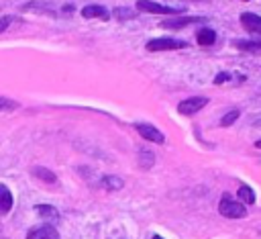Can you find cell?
Wrapping results in <instances>:
<instances>
[{
	"instance_id": "obj_8",
	"label": "cell",
	"mask_w": 261,
	"mask_h": 239,
	"mask_svg": "<svg viewBox=\"0 0 261 239\" xmlns=\"http://www.w3.org/2000/svg\"><path fill=\"white\" fill-rule=\"evenodd\" d=\"M241 25L247 33L251 35H261V16L255 12H243L241 14Z\"/></svg>"
},
{
	"instance_id": "obj_7",
	"label": "cell",
	"mask_w": 261,
	"mask_h": 239,
	"mask_svg": "<svg viewBox=\"0 0 261 239\" xmlns=\"http://www.w3.org/2000/svg\"><path fill=\"white\" fill-rule=\"evenodd\" d=\"M27 239H59V233L53 225H39L27 233Z\"/></svg>"
},
{
	"instance_id": "obj_24",
	"label": "cell",
	"mask_w": 261,
	"mask_h": 239,
	"mask_svg": "<svg viewBox=\"0 0 261 239\" xmlns=\"http://www.w3.org/2000/svg\"><path fill=\"white\" fill-rule=\"evenodd\" d=\"M151 239H163V237H161V235H153Z\"/></svg>"
},
{
	"instance_id": "obj_14",
	"label": "cell",
	"mask_w": 261,
	"mask_h": 239,
	"mask_svg": "<svg viewBox=\"0 0 261 239\" xmlns=\"http://www.w3.org/2000/svg\"><path fill=\"white\" fill-rule=\"evenodd\" d=\"M232 43H234V47L241 49V51H251V53L261 51V41H245V39H237V41H232Z\"/></svg>"
},
{
	"instance_id": "obj_16",
	"label": "cell",
	"mask_w": 261,
	"mask_h": 239,
	"mask_svg": "<svg viewBox=\"0 0 261 239\" xmlns=\"http://www.w3.org/2000/svg\"><path fill=\"white\" fill-rule=\"evenodd\" d=\"M33 176L39 178V180H43V182H51V184L57 182L55 174H53L51 170H47V168H33Z\"/></svg>"
},
{
	"instance_id": "obj_23",
	"label": "cell",
	"mask_w": 261,
	"mask_h": 239,
	"mask_svg": "<svg viewBox=\"0 0 261 239\" xmlns=\"http://www.w3.org/2000/svg\"><path fill=\"white\" fill-rule=\"evenodd\" d=\"M255 147H257V149H261V139H259V141L255 143Z\"/></svg>"
},
{
	"instance_id": "obj_20",
	"label": "cell",
	"mask_w": 261,
	"mask_h": 239,
	"mask_svg": "<svg viewBox=\"0 0 261 239\" xmlns=\"http://www.w3.org/2000/svg\"><path fill=\"white\" fill-rule=\"evenodd\" d=\"M114 14H116V16H120V18H133V16H135V14H133V12H128L126 8H116V10H114Z\"/></svg>"
},
{
	"instance_id": "obj_11",
	"label": "cell",
	"mask_w": 261,
	"mask_h": 239,
	"mask_svg": "<svg viewBox=\"0 0 261 239\" xmlns=\"http://www.w3.org/2000/svg\"><path fill=\"white\" fill-rule=\"evenodd\" d=\"M10 208H12V194L4 184H0V214H6Z\"/></svg>"
},
{
	"instance_id": "obj_1",
	"label": "cell",
	"mask_w": 261,
	"mask_h": 239,
	"mask_svg": "<svg viewBox=\"0 0 261 239\" xmlns=\"http://www.w3.org/2000/svg\"><path fill=\"white\" fill-rule=\"evenodd\" d=\"M218 212H220L222 217H226V219H243V217H247L245 204H243L241 200L230 198L228 194H224V196L220 198V202H218Z\"/></svg>"
},
{
	"instance_id": "obj_9",
	"label": "cell",
	"mask_w": 261,
	"mask_h": 239,
	"mask_svg": "<svg viewBox=\"0 0 261 239\" xmlns=\"http://www.w3.org/2000/svg\"><path fill=\"white\" fill-rule=\"evenodd\" d=\"M82 16L84 18H100V20H108L110 18V12L100 6V4H88L82 8Z\"/></svg>"
},
{
	"instance_id": "obj_4",
	"label": "cell",
	"mask_w": 261,
	"mask_h": 239,
	"mask_svg": "<svg viewBox=\"0 0 261 239\" xmlns=\"http://www.w3.org/2000/svg\"><path fill=\"white\" fill-rule=\"evenodd\" d=\"M200 22H206V18L204 16H184V14H179V16H169V18L161 20L159 27H163V29H184L188 25H200Z\"/></svg>"
},
{
	"instance_id": "obj_6",
	"label": "cell",
	"mask_w": 261,
	"mask_h": 239,
	"mask_svg": "<svg viewBox=\"0 0 261 239\" xmlns=\"http://www.w3.org/2000/svg\"><path fill=\"white\" fill-rule=\"evenodd\" d=\"M135 129H137V133H139L145 141H151V143H163V141H165V135H163L157 127H153V125L139 123V125H135Z\"/></svg>"
},
{
	"instance_id": "obj_2",
	"label": "cell",
	"mask_w": 261,
	"mask_h": 239,
	"mask_svg": "<svg viewBox=\"0 0 261 239\" xmlns=\"http://www.w3.org/2000/svg\"><path fill=\"white\" fill-rule=\"evenodd\" d=\"M137 8L151 12V14H167V16H179L181 8H173V6H165V4H157L153 0H137Z\"/></svg>"
},
{
	"instance_id": "obj_19",
	"label": "cell",
	"mask_w": 261,
	"mask_h": 239,
	"mask_svg": "<svg viewBox=\"0 0 261 239\" xmlns=\"http://www.w3.org/2000/svg\"><path fill=\"white\" fill-rule=\"evenodd\" d=\"M16 108V102L14 100H8V98H2L0 96V110H14Z\"/></svg>"
},
{
	"instance_id": "obj_25",
	"label": "cell",
	"mask_w": 261,
	"mask_h": 239,
	"mask_svg": "<svg viewBox=\"0 0 261 239\" xmlns=\"http://www.w3.org/2000/svg\"><path fill=\"white\" fill-rule=\"evenodd\" d=\"M243 2H249V0H243Z\"/></svg>"
},
{
	"instance_id": "obj_17",
	"label": "cell",
	"mask_w": 261,
	"mask_h": 239,
	"mask_svg": "<svg viewBox=\"0 0 261 239\" xmlns=\"http://www.w3.org/2000/svg\"><path fill=\"white\" fill-rule=\"evenodd\" d=\"M239 116H241V110H239V108L228 110V112H226V114L220 118V127H230V125H232V123H234Z\"/></svg>"
},
{
	"instance_id": "obj_12",
	"label": "cell",
	"mask_w": 261,
	"mask_h": 239,
	"mask_svg": "<svg viewBox=\"0 0 261 239\" xmlns=\"http://www.w3.org/2000/svg\"><path fill=\"white\" fill-rule=\"evenodd\" d=\"M35 212H37L39 217H43V219H51V221H57V219H59L57 208L51 206V204H37V206H35Z\"/></svg>"
},
{
	"instance_id": "obj_15",
	"label": "cell",
	"mask_w": 261,
	"mask_h": 239,
	"mask_svg": "<svg viewBox=\"0 0 261 239\" xmlns=\"http://www.w3.org/2000/svg\"><path fill=\"white\" fill-rule=\"evenodd\" d=\"M100 186L106 188V190H120V188L124 186V182H122L120 178H116V176H104V178L100 180Z\"/></svg>"
},
{
	"instance_id": "obj_13",
	"label": "cell",
	"mask_w": 261,
	"mask_h": 239,
	"mask_svg": "<svg viewBox=\"0 0 261 239\" xmlns=\"http://www.w3.org/2000/svg\"><path fill=\"white\" fill-rule=\"evenodd\" d=\"M237 196H239V200H243V204H255V192H253V188L247 186V184H241V186H239Z\"/></svg>"
},
{
	"instance_id": "obj_18",
	"label": "cell",
	"mask_w": 261,
	"mask_h": 239,
	"mask_svg": "<svg viewBox=\"0 0 261 239\" xmlns=\"http://www.w3.org/2000/svg\"><path fill=\"white\" fill-rule=\"evenodd\" d=\"M139 161H141V168H151L153 165V161H155V157H153V153L151 151H147V149H139Z\"/></svg>"
},
{
	"instance_id": "obj_22",
	"label": "cell",
	"mask_w": 261,
	"mask_h": 239,
	"mask_svg": "<svg viewBox=\"0 0 261 239\" xmlns=\"http://www.w3.org/2000/svg\"><path fill=\"white\" fill-rule=\"evenodd\" d=\"M10 22H12V16H2V18H0V33H4Z\"/></svg>"
},
{
	"instance_id": "obj_3",
	"label": "cell",
	"mask_w": 261,
	"mask_h": 239,
	"mask_svg": "<svg viewBox=\"0 0 261 239\" xmlns=\"http://www.w3.org/2000/svg\"><path fill=\"white\" fill-rule=\"evenodd\" d=\"M188 43L181 41V39H169V37H163V39H151L147 43V51H169V49H186Z\"/></svg>"
},
{
	"instance_id": "obj_21",
	"label": "cell",
	"mask_w": 261,
	"mask_h": 239,
	"mask_svg": "<svg viewBox=\"0 0 261 239\" xmlns=\"http://www.w3.org/2000/svg\"><path fill=\"white\" fill-rule=\"evenodd\" d=\"M230 80V74H226V71H220L216 78H214V84H224V82H228Z\"/></svg>"
},
{
	"instance_id": "obj_5",
	"label": "cell",
	"mask_w": 261,
	"mask_h": 239,
	"mask_svg": "<svg viewBox=\"0 0 261 239\" xmlns=\"http://www.w3.org/2000/svg\"><path fill=\"white\" fill-rule=\"evenodd\" d=\"M208 104V98L206 96H192V98H186L177 104V112L179 114H196L198 110H202L204 106Z\"/></svg>"
},
{
	"instance_id": "obj_10",
	"label": "cell",
	"mask_w": 261,
	"mask_h": 239,
	"mask_svg": "<svg viewBox=\"0 0 261 239\" xmlns=\"http://www.w3.org/2000/svg\"><path fill=\"white\" fill-rule=\"evenodd\" d=\"M196 41L202 45V47H210L216 43V33L210 29V27H202L198 33H196Z\"/></svg>"
}]
</instances>
